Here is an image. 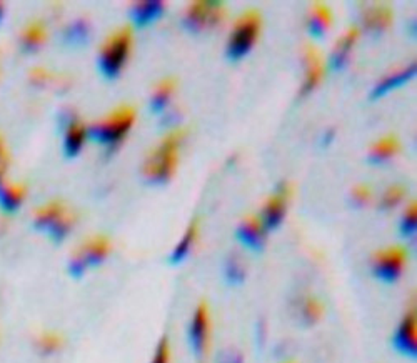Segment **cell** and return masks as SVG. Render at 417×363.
Masks as SVG:
<instances>
[{
	"mask_svg": "<svg viewBox=\"0 0 417 363\" xmlns=\"http://www.w3.org/2000/svg\"><path fill=\"white\" fill-rule=\"evenodd\" d=\"M394 350L407 358L417 357V316L416 311L411 310L397 325L392 335Z\"/></svg>",
	"mask_w": 417,
	"mask_h": 363,
	"instance_id": "30bf717a",
	"label": "cell"
},
{
	"mask_svg": "<svg viewBox=\"0 0 417 363\" xmlns=\"http://www.w3.org/2000/svg\"><path fill=\"white\" fill-rule=\"evenodd\" d=\"M372 198V192L368 185H358V187L352 189V192L349 195V202L351 207L354 208H364Z\"/></svg>",
	"mask_w": 417,
	"mask_h": 363,
	"instance_id": "f546056e",
	"label": "cell"
},
{
	"mask_svg": "<svg viewBox=\"0 0 417 363\" xmlns=\"http://www.w3.org/2000/svg\"><path fill=\"white\" fill-rule=\"evenodd\" d=\"M45 39H47V30H45V25L42 24V22H32V24L25 27L20 35L22 45H24L27 50H34L37 47H40Z\"/></svg>",
	"mask_w": 417,
	"mask_h": 363,
	"instance_id": "d4e9b609",
	"label": "cell"
},
{
	"mask_svg": "<svg viewBox=\"0 0 417 363\" xmlns=\"http://www.w3.org/2000/svg\"><path fill=\"white\" fill-rule=\"evenodd\" d=\"M170 360V343L167 335H162V338L157 342L154 357L151 363H169Z\"/></svg>",
	"mask_w": 417,
	"mask_h": 363,
	"instance_id": "4dcf8cb0",
	"label": "cell"
},
{
	"mask_svg": "<svg viewBox=\"0 0 417 363\" xmlns=\"http://www.w3.org/2000/svg\"><path fill=\"white\" fill-rule=\"evenodd\" d=\"M197 234H199V220L197 218H192V222L187 225L184 235L180 237L179 244L175 245V249L169 255L170 265H180L185 258L189 257V254H191L192 246L197 240Z\"/></svg>",
	"mask_w": 417,
	"mask_h": 363,
	"instance_id": "2e32d148",
	"label": "cell"
},
{
	"mask_svg": "<svg viewBox=\"0 0 417 363\" xmlns=\"http://www.w3.org/2000/svg\"><path fill=\"white\" fill-rule=\"evenodd\" d=\"M304 64H305L304 82H303V87H300V95H303V97L309 95L310 92H312L314 88H316L319 83H321L322 76H324L321 54H319L314 47L305 49Z\"/></svg>",
	"mask_w": 417,
	"mask_h": 363,
	"instance_id": "4fadbf2b",
	"label": "cell"
},
{
	"mask_svg": "<svg viewBox=\"0 0 417 363\" xmlns=\"http://www.w3.org/2000/svg\"><path fill=\"white\" fill-rule=\"evenodd\" d=\"M406 195V189L402 185L396 184L391 185V187L386 189V192L382 194L381 200H379V210L381 212H389L392 208H396L402 202Z\"/></svg>",
	"mask_w": 417,
	"mask_h": 363,
	"instance_id": "4316f807",
	"label": "cell"
},
{
	"mask_svg": "<svg viewBox=\"0 0 417 363\" xmlns=\"http://www.w3.org/2000/svg\"><path fill=\"white\" fill-rule=\"evenodd\" d=\"M87 137H89V129H87L76 115L69 117L66 125V133H64V153H66V157H77L78 153H81Z\"/></svg>",
	"mask_w": 417,
	"mask_h": 363,
	"instance_id": "7c38bea8",
	"label": "cell"
},
{
	"mask_svg": "<svg viewBox=\"0 0 417 363\" xmlns=\"http://www.w3.org/2000/svg\"><path fill=\"white\" fill-rule=\"evenodd\" d=\"M217 363H244L242 353L233 348H225L217 355Z\"/></svg>",
	"mask_w": 417,
	"mask_h": 363,
	"instance_id": "d6a6232c",
	"label": "cell"
},
{
	"mask_svg": "<svg viewBox=\"0 0 417 363\" xmlns=\"http://www.w3.org/2000/svg\"><path fill=\"white\" fill-rule=\"evenodd\" d=\"M2 13H4V6L2 2H0V20H2Z\"/></svg>",
	"mask_w": 417,
	"mask_h": 363,
	"instance_id": "e575fe53",
	"label": "cell"
},
{
	"mask_svg": "<svg viewBox=\"0 0 417 363\" xmlns=\"http://www.w3.org/2000/svg\"><path fill=\"white\" fill-rule=\"evenodd\" d=\"M358 37H359L358 29H349L344 35L341 37L339 42L336 44V47H334V50H332V57H331L332 71L341 72L342 69L346 67L347 60H349L351 50H352V47H354Z\"/></svg>",
	"mask_w": 417,
	"mask_h": 363,
	"instance_id": "e0dca14e",
	"label": "cell"
},
{
	"mask_svg": "<svg viewBox=\"0 0 417 363\" xmlns=\"http://www.w3.org/2000/svg\"><path fill=\"white\" fill-rule=\"evenodd\" d=\"M401 143L394 135H389V137H382L381 141H377L369 150L368 162L370 165H384L386 162L391 160V158L399 152Z\"/></svg>",
	"mask_w": 417,
	"mask_h": 363,
	"instance_id": "ac0fdd59",
	"label": "cell"
},
{
	"mask_svg": "<svg viewBox=\"0 0 417 363\" xmlns=\"http://www.w3.org/2000/svg\"><path fill=\"white\" fill-rule=\"evenodd\" d=\"M162 12H164V2H160V0L136 2V6L132 7V20L137 27L149 25L162 16Z\"/></svg>",
	"mask_w": 417,
	"mask_h": 363,
	"instance_id": "d6986e66",
	"label": "cell"
},
{
	"mask_svg": "<svg viewBox=\"0 0 417 363\" xmlns=\"http://www.w3.org/2000/svg\"><path fill=\"white\" fill-rule=\"evenodd\" d=\"M295 309H298L295 311H298L299 323L304 325V327H312L322 319L324 307L316 297H304V299H300Z\"/></svg>",
	"mask_w": 417,
	"mask_h": 363,
	"instance_id": "ffe728a7",
	"label": "cell"
},
{
	"mask_svg": "<svg viewBox=\"0 0 417 363\" xmlns=\"http://www.w3.org/2000/svg\"><path fill=\"white\" fill-rule=\"evenodd\" d=\"M208 335H211V315L206 302H201L194 311L191 323H189V345L196 357H204L208 347Z\"/></svg>",
	"mask_w": 417,
	"mask_h": 363,
	"instance_id": "9c48e42d",
	"label": "cell"
},
{
	"mask_svg": "<svg viewBox=\"0 0 417 363\" xmlns=\"http://www.w3.org/2000/svg\"><path fill=\"white\" fill-rule=\"evenodd\" d=\"M407 262V252L404 246L392 245L377 250L370 258L372 275L384 285H394L404 272Z\"/></svg>",
	"mask_w": 417,
	"mask_h": 363,
	"instance_id": "8992f818",
	"label": "cell"
},
{
	"mask_svg": "<svg viewBox=\"0 0 417 363\" xmlns=\"http://www.w3.org/2000/svg\"><path fill=\"white\" fill-rule=\"evenodd\" d=\"M134 122H136V110L132 107H119L107 119L89 129V137L114 150L119 143H122L125 135L131 132Z\"/></svg>",
	"mask_w": 417,
	"mask_h": 363,
	"instance_id": "3957f363",
	"label": "cell"
},
{
	"mask_svg": "<svg viewBox=\"0 0 417 363\" xmlns=\"http://www.w3.org/2000/svg\"><path fill=\"white\" fill-rule=\"evenodd\" d=\"M8 169V153L6 142H4L2 135H0V187H2L6 182H4V177H6V172Z\"/></svg>",
	"mask_w": 417,
	"mask_h": 363,
	"instance_id": "836d02e7",
	"label": "cell"
},
{
	"mask_svg": "<svg viewBox=\"0 0 417 363\" xmlns=\"http://www.w3.org/2000/svg\"><path fill=\"white\" fill-rule=\"evenodd\" d=\"M132 50V30L124 27L109 37L102 45L99 55V69L105 78H115L122 72Z\"/></svg>",
	"mask_w": 417,
	"mask_h": 363,
	"instance_id": "7a4b0ae2",
	"label": "cell"
},
{
	"mask_svg": "<svg viewBox=\"0 0 417 363\" xmlns=\"http://www.w3.org/2000/svg\"><path fill=\"white\" fill-rule=\"evenodd\" d=\"M62 345H64V338L55 332L42 333L39 340H37V347H39L40 353H44V355H52V353L59 352L60 348H62Z\"/></svg>",
	"mask_w": 417,
	"mask_h": 363,
	"instance_id": "f1b7e54d",
	"label": "cell"
},
{
	"mask_svg": "<svg viewBox=\"0 0 417 363\" xmlns=\"http://www.w3.org/2000/svg\"><path fill=\"white\" fill-rule=\"evenodd\" d=\"M261 30V16L257 11H247L235 22L230 39L227 42L225 55L230 62H239L250 52Z\"/></svg>",
	"mask_w": 417,
	"mask_h": 363,
	"instance_id": "277c9868",
	"label": "cell"
},
{
	"mask_svg": "<svg viewBox=\"0 0 417 363\" xmlns=\"http://www.w3.org/2000/svg\"><path fill=\"white\" fill-rule=\"evenodd\" d=\"M331 24V12L324 4H316L309 18V34L314 39H322L326 35L327 27Z\"/></svg>",
	"mask_w": 417,
	"mask_h": 363,
	"instance_id": "603a6c76",
	"label": "cell"
},
{
	"mask_svg": "<svg viewBox=\"0 0 417 363\" xmlns=\"http://www.w3.org/2000/svg\"><path fill=\"white\" fill-rule=\"evenodd\" d=\"M87 34H89V30H87L86 22H76V24L69 27L67 39L72 44H82V42H86Z\"/></svg>",
	"mask_w": 417,
	"mask_h": 363,
	"instance_id": "1f68e13d",
	"label": "cell"
},
{
	"mask_svg": "<svg viewBox=\"0 0 417 363\" xmlns=\"http://www.w3.org/2000/svg\"><path fill=\"white\" fill-rule=\"evenodd\" d=\"M184 130H172L147 155L142 165V177L151 185H164L172 179L177 169L179 148L184 141Z\"/></svg>",
	"mask_w": 417,
	"mask_h": 363,
	"instance_id": "6da1fadb",
	"label": "cell"
},
{
	"mask_svg": "<svg viewBox=\"0 0 417 363\" xmlns=\"http://www.w3.org/2000/svg\"><path fill=\"white\" fill-rule=\"evenodd\" d=\"M417 230V207L416 202L411 203L409 208H407L404 217L399 222V235L402 239H412L416 235Z\"/></svg>",
	"mask_w": 417,
	"mask_h": 363,
	"instance_id": "83f0119b",
	"label": "cell"
},
{
	"mask_svg": "<svg viewBox=\"0 0 417 363\" xmlns=\"http://www.w3.org/2000/svg\"><path fill=\"white\" fill-rule=\"evenodd\" d=\"M391 20H392L391 8L384 6L369 8L364 16V25L370 34H382V32L387 30V27L391 25Z\"/></svg>",
	"mask_w": 417,
	"mask_h": 363,
	"instance_id": "44dd1931",
	"label": "cell"
},
{
	"mask_svg": "<svg viewBox=\"0 0 417 363\" xmlns=\"http://www.w3.org/2000/svg\"><path fill=\"white\" fill-rule=\"evenodd\" d=\"M112 244L105 235L90 237L78 246L72 254L71 262H69V273L74 278H82L90 267H99L105 258L109 257Z\"/></svg>",
	"mask_w": 417,
	"mask_h": 363,
	"instance_id": "5b68a950",
	"label": "cell"
},
{
	"mask_svg": "<svg viewBox=\"0 0 417 363\" xmlns=\"http://www.w3.org/2000/svg\"><path fill=\"white\" fill-rule=\"evenodd\" d=\"M267 230L264 227L261 217H247L240 222V225L235 230V239L242 244L245 249L252 252H262L266 246Z\"/></svg>",
	"mask_w": 417,
	"mask_h": 363,
	"instance_id": "8fae6325",
	"label": "cell"
},
{
	"mask_svg": "<svg viewBox=\"0 0 417 363\" xmlns=\"http://www.w3.org/2000/svg\"><path fill=\"white\" fill-rule=\"evenodd\" d=\"M175 90V81L174 78H164L157 83L154 94H152L151 99V109L152 112H162L170 102V97H172V92Z\"/></svg>",
	"mask_w": 417,
	"mask_h": 363,
	"instance_id": "cb8c5ba5",
	"label": "cell"
},
{
	"mask_svg": "<svg viewBox=\"0 0 417 363\" xmlns=\"http://www.w3.org/2000/svg\"><path fill=\"white\" fill-rule=\"evenodd\" d=\"M290 197V187L287 182H281L277 185L271 197L267 198V202L264 203L262 212H261V220L266 227L267 232H276L279 227L284 223L286 213H287V202Z\"/></svg>",
	"mask_w": 417,
	"mask_h": 363,
	"instance_id": "ba28073f",
	"label": "cell"
},
{
	"mask_svg": "<svg viewBox=\"0 0 417 363\" xmlns=\"http://www.w3.org/2000/svg\"><path fill=\"white\" fill-rule=\"evenodd\" d=\"M416 69H417V64L414 62V64H411L407 69H404V71H399V72L392 73L391 77L382 78V81L372 88V92H370V100H379L381 97L387 95L389 92L396 90V88L404 85L406 82H409L411 78L416 76Z\"/></svg>",
	"mask_w": 417,
	"mask_h": 363,
	"instance_id": "9a60e30c",
	"label": "cell"
},
{
	"mask_svg": "<svg viewBox=\"0 0 417 363\" xmlns=\"http://www.w3.org/2000/svg\"><path fill=\"white\" fill-rule=\"evenodd\" d=\"M224 16V2L217 0H199L194 2L185 12L182 24L192 34L216 27Z\"/></svg>",
	"mask_w": 417,
	"mask_h": 363,
	"instance_id": "52a82bcc",
	"label": "cell"
},
{
	"mask_svg": "<svg viewBox=\"0 0 417 363\" xmlns=\"http://www.w3.org/2000/svg\"><path fill=\"white\" fill-rule=\"evenodd\" d=\"M245 275H247V272H245V265L242 263V260L235 257V255H230V257L225 258L224 278L229 285L233 287L242 285L245 280Z\"/></svg>",
	"mask_w": 417,
	"mask_h": 363,
	"instance_id": "484cf974",
	"label": "cell"
},
{
	"mask_svg": "<svg viewBox=\"0 0 417 363\" xmlns=\"http://www.w3.org/2000/svg\"><path fill=\"white\" fill-rule=\"evenodd\" d=\"M67 212L69 208L62 202H57V200L45 203V206L37 208L34 213V227L37 230L45 232L49 235L50 230L62 220Z\"/></svg>",
	"mask_w": 417,
	"mask_h": 363,
	"instance_id": "5bb4252c",
	"label": "cell"
},
{
	"mask_svg": "<svg viewBox=\"0 0 417 363\" xmlns=\"http://www.w3.org/2000/svg\"><path fill=\"white\" fill-rule=\"evenodd\" d=\"M27 190L20 184H4L0 187V207L6 212H16L24 202Z\"/></svg>",
	"mask_w": 417,
	"mask_h": 363,
	"instance_id": "7402d4cb",
	"label": "cell"
}]
</instances>
